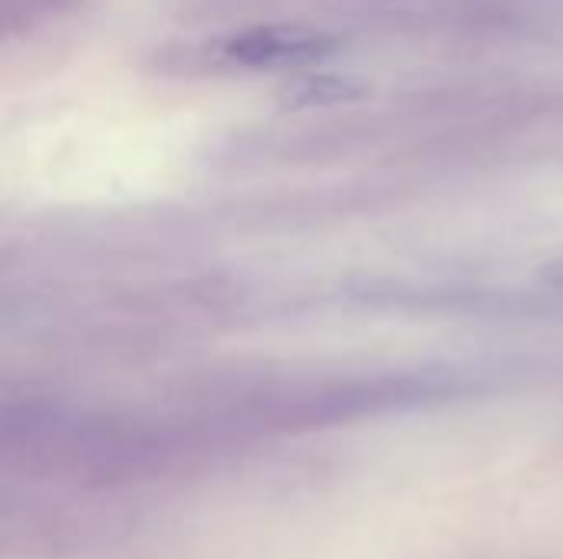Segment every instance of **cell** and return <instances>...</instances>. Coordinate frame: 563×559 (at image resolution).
<instances>
[{
	"mask_svg": "<svg viewBox=\"0 0 563 559\" xmlns=\"http://www.w3.org/2000/svg\"><path fill=\"white\" fill-rule=\"evenodd\" d=\"M320 46L323 43L313 36H290L280 30H251L241 40L228 43V56L234 63H247V66H284V63L317 56Z\"/></svg>",
	"mask_w": 563,
	"mask_h": 559,
	"instance_id": "6da1fadb",
	"label": "cell"
}]
</instances>
